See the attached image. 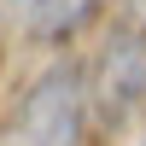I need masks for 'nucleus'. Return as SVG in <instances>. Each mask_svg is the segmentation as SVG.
Listing matches in <instances>:
<instances>
[{
  "label": "nucleus",
  "instance_id": "f257e3e1",
  "mask_svg": "<svg viewBox=\"0 0 146 146\" xmlns=\"http://www.w3.org/2000/svg\"><path fill=\"white\" fill-rule=\"evenodd\" d=\"M6 146H88V82L70 58L47 64L23 88L6 123Z\"/></svg>",
  "mask_w": 146,
  "mask_h": 146
},
{
  "label": "nucleus",
  "instance_id": "7ed1b4c3",
  "mask_svg": "<svg viewBox=\"0 0 146 146\" xmlns=\"http://www.w3.org/2000/svg\"><path fill=\"white\" fill-rule=\"evenodd\" d=\"M18 6H41V0H18Z\"/></svg>",
  "mask_w": 146,
  "mask_h": 146
},
{
  "label": "nucleus",
  "instance_id": "f03ea898",
  "mask_svg": "<svg viewBox=\"0 0 146 146\" xmlns=\"http://www.w3.org/2000/svg\"><path fill=\"white\" fill-rule=\"evenodd\" d=\"M88 12H94V0H41L35 6V29L41 35H70Z\"/></svg>",
  "mask_w": 146,
  "mask_h": 146
},
{
  "label": "nucleus",
  "instance_id": "20e7f679",
  "mask_svg": "<svg viewBox=\"0 0 146 146\" xmlns=\"http://www.w3.org/2000/svg\"><path fill=\"white\" fill-rule=\"evenodd\" d=\"M140 146H146V140H140Z\"/></svg>",
  "mask_w": 146,
  "mask_h": 146
}]
</instances>
